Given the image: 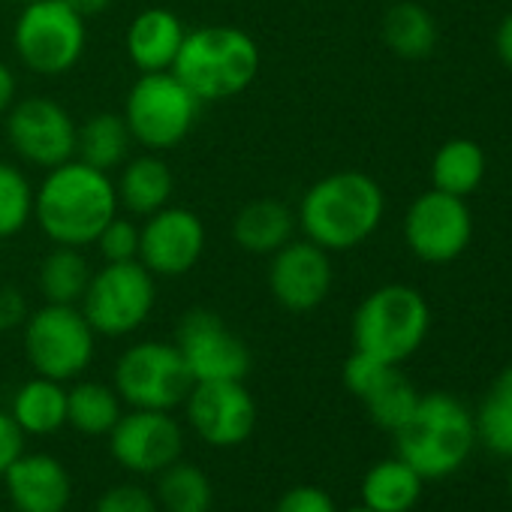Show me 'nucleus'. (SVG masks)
<instances>
[{
	"mask_svg": "<svg viewBox=\"0 0 512 512\" xmlns=\"http://www.w3.org/2000/svg\"><path fill=\"white\" fill-rule=\"evenodd\" d=\"M118 211L115 178L76 157L34 187V220L52 244L91 247Z\"/></svg>",
	"mask_w": 512,
	"mask_h": 512,
	"instance_id": "f257e3e1",
	"label": "nucleus"
},
{
	"mask_svg": "<svg viewBox=\"0 0 512 512\" xmlns=\"http://www.w3.org/2000/svg\"><path fill=\"white\" fill-rule=\"evenodd\" d=\"M386 196L362 169H338L314 181L299 199L296 220L308 241L329 253L365 244L383 223Z\"/></svg>",
	"mask_w": 512,
	"mask_h": 512,
	"instance_id": "f03ea898",
	"label": "nucleus"
},
{
	"mask_svg": "<svg viewBox=\"0 0 512 512\" xmlns=\"http://www.w3.org/2000/svg\"><path fill=\"white\" fill-rule=\"evenodd\" d=\"M260 46L235 25H202L187 31L172 73L205 103H226L244 94L260 76Z\"/></svg>",
	"mask_w": 512,
	"mask_h": 512,
	"instance_id": "7ed1b4c3",
	"label": "nucleus"
},
{
	"mask_svg": "<svg viewBox=\"0 0 512 512\" xmlns=\"http://www.w3.org/2000/svg\"><path fill=\"white\" fill-rule=\"evenodd\" d=\"M395 443L398 458H404L425 482L443 479L467 461L476 443L473 416L446 392L419 395L413 416L395 431Z\"/></svg>",
	"mask_w": 512,
	"mask_h": 512,
	"instance_id": "20e7f679",
	"label": "nucleus"
},
{
	"mask_svg": "<svg viewBox=\"0 0 512 512\" xmlns=\"http://www.w3.org/2000/svg\"><path fill=\"white\" fill-rule=\"evenodd\" d=\"M431 308L416 287L386 284L368 293L353 314V347L380 362L401 365L428 338Z\"/></svg>",
	"mask_w": 512,
	"mask_h": 512,
	"instance_id": "39448f33",
	"label": "nucleus"
},
{
	"mask_svg": "<svg viewBox=\"0 0 512 512\" xmlns=\"http://www.w3.org/2000/svg\"><path fill=\"white\" fill-rule=\"evenodd\" d=\"M88 19H82L64 0H34L19 10L13 25V52L19 64L40 76H67L85 55Z\"/></svg>",
	"mask_w": 512,
	"mask_h": 512,
	"instance_id": "423d86ee",
	"label": "nucleus"
},
{
	"mask_svg": "<svg viewBox=\"0 0 512 512\" xmlns=\"http://www.w3.org/2000/svg\"><path fill=\"white\" fill-rule=\"evenodd\" d=\"M202 103L172 73H139L124 100V121L130 136L145 151L163 154L178 148L196 127Z\"/></svg>",
	"mask_w": 512,
	"mask_h": 512,
	"instance_id": "0eeeda50",
	"label": "nucleus"
},
{
	"mask_svg": "<svg viewBox=\"0 0 512 512\" xmlns=\"http://www.w3.org/2000/svg\"><path fill=\"white\" fill-rule=\"evenodd\" d=\"M157 305V278L139 263H103L91 272L79 302L85 320L100 338H127L148 323Z\"/></svg>",
	"mask_w": 512,
	"mask_h": 512,
	"instance_id": "6e6552de",
	"label": "nucleus"
},
{
	"mask_svg": "<svg viewBox=\"0 0 512 512\" xmlns=\"http://www.w3.org/2000/svg\"><path fill=\"white\" fill-rule=\"evenodd\" d=\"M25 356L40 377L70 383L88 371L97 350V332L79 305H52L31 311L25 326Z\"/></svg>",
	"mask_w": 512,
	"mask_h": 512,
	"instance_id": "1a4fd4ad",
	"label": "nucleus"
},
{
	"mask_svg": "<svg viewBox=\"0 0 512 512\" xmlns=\"http://www.w3.org/2000/svg\"><path fill=\"white\" fill-rule=\"evenodd\" d=\"M112 386L127 407L172 413L193 389V377L175 344L139 341L118 356Z\"/></svg>",
	"mask_w": 512,
	"mask_h": 512,
	"instance_id": "9d476101",
	"label": "nucleus"
},
{
	"mask_svg": "<svg viewBox=\"0 0 512 512\" xmlns=\"http://www.w3.org/2000/svg\"><path fill=\"white\" fill-rule=\"evenodd\" d=\"M193 377V383L214 380H244L250 371V350L244 338L208 308H190L172 341Z\"/></svg>",
	"mask_w": 512,
	"mask_h": 512,
	"instance_id": "9b49d317",
	"label": "nucleus"
},
{
	"mask_svg": "<svg viewBox=\"0 0 512 512\" xmlns=\"http://www.w3.org/2000/svg\"><path fill=\"white\" fill-rule=\"evenodd\" d=\"M7 139L19 160L34 169H55L76 157L79 124L73 115L52 97L34 94L13 103L7 112Z\"/></svg>",
	"mask_w": 512,
	"mask_h": 512,
	"instance_id": "f8f14e48",
	"label": "nucleus"
},
{
	"mask_svg": "<svg viewBox=\"0 0 512 512\" xmlns=\"http://www.w3.org/2000/svg\"><path fill=\"white\" fill-rule=\"evenodd\" d=\"M473 238V217L467 199L449 196L443 190H425L416 196L404 214V241L422 263L443 266L467 250Z\"/></svg>",
	"mask_w": 512,
	"mask_h": 512,
	"instance_id": "ddd939ff",
	"label": "nucleus"
},
{
	"mask_svg": "<svg viewBox=\"0 0 512 512\" xmlns=\"http://www.w3.org/2000/svg\"><path fill=\"white\" fill-rule=\"evenodd\" d=\"M208 232L202 217L184 205H166L139 226V263L154 278H184L205 256Z\"/></svg>",
	"mask_w": 512,
	"mask_h": 512,
	"instance_id": "4468645a",
	"label": "nucleus"
},
{
	"mask_svg": "<svg viewBox=\"0 0 512 512\" xmlns=\"http://www.w3.org/2000/svg\"><path fill=\"white\" fill-rule=\"evenodd\" d=\"M269 293L290 314L317 311L335 284L332 253L308 238H293L269 256Z\"/></svg>",
	"mask_w": 512,
	"mask_h": 512,
	"instance_id": "2eb2a0df",
	"label": "nucleus"
},
{
	"mask_svg": "<svg viewBox=\"0 0 512 512\" xmlns=\"http://www.w3.org/2000/svg\"><path fill=\"white\" fill-rule=\"evenodd\" d=\"M184 413L199 440L217 449L244 443L256 428V401L244 380L193 383L184 398Z\"/></svg>",
	"mask_w": 512,
	"mask_h": 512,
	"instance_id": "dca6fc26",
	"label": "nucleus"
},
{
	"mask_svg": "<svg viewBox=\"0 0 512 512\" xmlns=\"http://www.w3.org/2000/svg\"><path fill=\"white\" fill-rule=\"evenodd\" d=\"M112 458L130 473H160L181 458L184 431L166 410H136L121 413L118 425L109 431Z\"/></svg>",
	"mask_w": 512,
	"mask_h": 512,
	"instance_id": "f3484780",
	"label": "nucleus"
},
{
	"mask_svg": "<svg viewBox=\"0 0 512 512\" xmlns=\"http://www.w3.org/2000/svg\"><path fill=\"white\" fill-rule=\"evenodd\" d=\"M16 512H64L73 497L67 467L46 452H22L4 473Z\"/></svg>",
	"mask_w": 512,
	"mask_h": 512,
	"instance_id": "a211bd4d",
	"label": "nucleus"
},
{
	"mask_svg": "<svg viewBox=\"0 0 512 512\" xmlns=\"http://www.w3.org/2000/svg\"><path fill=\"white\" fill-rule=\"evenodd\" d=\"M187 37L184 22L166 7H148L133 16L124 34V52L139 73L172 70L181 43Z\"/></svg>",
	"mask_w": 512,
	"mask_h": 512,
	"instance_id": "6ab92c4d",
	"label": "nucleus"
},
{
	"mask_svg": "<svg viewBox=\"0 0 512 512\" xmlns=\"http://www.w3.org/2000/svg\"><path fill=\"white\" fill-rule=\"evenodd\" d=\"M296 211L275 196L244 202L232 217V241L253 256H272L296 238Z\"/></svg>",
	"mask_w": 512,
	"mask_h": 512,
	"instance_id": "aec40b11",
	"label": "nucleus"
},
{
	"mask_svg": "<svg viewBox=\"0 0 512 512\" xmlns=\"http://www.w3.org/2000/svg\"><path fill=\"white\" fill-rule=\"evenodd\" d=\"M115 193H118V208L127 211L130 217H151L154 211L166 208L175 193V175L172 166L154 154L145 151L139 157H130L115 178Z\"/></svg>",
	"mask_w": 512,
	"mask_h": 512,
	"instance_id": "412c9836",
	"label": "nucleus"
},
{
	"mask_svg": "<svg viewBox=\"0 0 512 512\" xmlns=\"http://www.w3.org/2000/svg\"><path fill=\"white\" fill-rule=\"evenodd\" d=\"M380 37L386 49L401 61H425L437 49L440 31L434 16L416 0H398L380 19Z\"/></svg>",
	"mask_w": 512,
	"mask_h": 512,
	"instance_id": "4be33fe9",
	"label": "nucleus"
},
{
	"mask_svg": "<svg viewBox=\"0 0 512 512\" xmlns=\"http://www.w3.org/2000/svg\"><path fill=\"white\" fill-rule=\"evenodd\" d=\"M133 145L136 142H133L130 127L121 112H94L79 124L76 160L112 175L130 160Z\"/></svg>",
	"mask_w": 512,
	"mask_h": 512,
	"instance_id": "5701e85b",
	"label": "nucleus"
},
{
	"mask_svg": "<svg viewBox=\"0 0 512 512\" xmlns=\"http://www.w3.org/2000/svg\"><path fill=\"white\" fill-rule=\"evenodd\" d=\"M10 416L25 431V437H49L58 434L67 425V389L58 380L34 377L19 386L13 395Z\"/></svg>",
	"mask_w": 512,
	"mask_h": 512,
	"instance_id": "b1692460",
	"label": "nucleus"
},
{
	"mask_svg": "<svg viewBox=\"0 0 512 512\" xmlns=\"http://www.w3.org/2000/svg\"><path fill=\"white\" fill-rule=\"evenodd\" d=\"M422 482L404 458H386L365 473L362 503L374 512H410L419 503Z\"/></svg>",
	"mask_w": 512,
	"mask_h": 512,
	"instance_id": "393cba45",
	"label": "nucleus"
},
{
	"mask_svg": "<svg viewBox=\"0 0 512 512\" xmlns=\"http://www.w3.org/2000/svg\"><path fill=\"white\" fill-rule=\"evenodd\" d=\"M485 178V154L473 139H449L431 160V184L449 196L467 199Z\"/></svg>",
	"mask_w": 512,
	"mask_h": 512,
	"instance_id": "a878e982",
	"label": "nucleus"
},
{
	"mask_svg": "<svg viewBox=\"0 0 512 512\" xmlns=\"http://www.w3.org/2000/svg\"><path fill=\"white\" fill-rule=\"evenodd\" d=\"M91 281V266L85 260L82 247L55 244L40 263L37 287L46 302L52 305H79Z\"/></svg>",
	"mask_w": 512,
	"mask_h": 512,
	"instance_id": "bb28decb",
	"label": "nucleus"
},
{
	"mask_svg": "<svg viewBox=\"0 0 512 512\" xmlns=\"http://www.w3.org/2000/svg\"><path fill=\"white\" fill-rule=\"evenodd\" d=\"M121 413H124V401L115 392V386L82 380L73 389H67V425H73L79 434L109 437Z\"/></svg>",
	"mask_w": 512,
	"mask_h": 512,
	"instance_id": "cd10ccee",
	"label": "nucleus"
},
{
	"mask_svg": "<svg viewBox=\"0 0 512 512\" xmlns=\"http://www.w3.org/2000/svg\"><path fill=\"white\" fill-rule=\"evenodd\" d=\"M359 401L365 404L368 416L374 419V425H380L383 431H398L416 410L419 404V392L416 386L401 374L398 365H386L374 383L359 395Z\"/></svg>",
	"mask_w": 512,
	"mask_h": 512,
	"instance_id": "c85d7f7f",
	"label": "nucleus"
},
{
	"mask_svg": "<svg viewBox=\"0 0 512 512\" xmlns=\"http://www.w3.org/2000/svg\"><path fill=\"white\" fill-rule=\"evenodd\" d=\"M211 482L202 467L187 461H172L157 473V506L163 512H208L211 509Z\"/></svg>",
	"mask_w": 512,
	"mask_h": 512,
	"instance_id": "c756f323",
	"label": "nucleus"
},
{
	"mask_svg": "<svg viewBox=\"0 0 512 512\" xmlns=\"http://www.w3.org/2000/svg\"><path fill=\"white\" fill-rule=\"evenodd\" d=\"M34 220V184L28 175L0 160V241L16 238Z\"/></svg>",
	"mask_w": 512,
	"mask_h": 512,
	"instance_id": "7c9ffc66",
	"label": "nucleus"
},
{
	"mask_svg": "<svg viewBox=\"0 0 512 512\" xmlns=\"http://www.w3.org/2000/svg\"><path fill=\"white\" fill-rule=\"evenodd\" d=\"M473 428H476V437L494 455L512 458V401L509 398L488 392L485 401L476 410Z\"/></svg>",
	"mask_w": 512,
	"mask_h": 512,
	"instance_id": "2f4dec72",
	"label": "nucleus"
},
{
	"mask_svg": "<svg viewBox=\"0 0 512 512\" xmlns=\"http://www.w3.org/2000/svg\"><path fill=\"white\" fill-rule=\"evenodd\" d=\"M97 250L103 256V263H130L139 260V223L124 217L121 211L103 226L97 235Z\"/></svg>",
	"mask_w": 512,
	"mask_h": 512,
	"instance_id": "473e14b6",
	"label": "nucleus"
},
{
	"mask_svg": "<svg viewBox=\"0 0 512 512\" xmlns=\"http://www.w3.org/2000/svg\"><path fill=\"white\" fill-rule=\"evenodd\" d=\"M94 512H157V500L148 488L121 482L112 485L94 506Z\"/></svg>",
	"mask_w": 512,
	"mask_h": 512,
	"instance_id": "72a5a7b5",
	"label": "nucleus"
},
{
	"mask_svg": "<svg viewBox=\"0 0 512 512\" xmlns=\"http://www.w3.org/2000/svg\"><path fill=\"white\" fill-rule=\"evenodd\" d=\"M275 512H338V506L329 491L317 485H296L278 500Z\"/></svg>",
	"mask_w": 512,
	"mask_h": 512,
	"instance_id": "f704fd0d",
	"label": "nucleus"
},
{
	"mask_svg": "<svg viewBox=\"0 0 512 512\" xmlns=\"http://www.w3.org/2000/svg\"><path fill=\"white\" fill-rule=\"evenodd\" d=\"M28 314H31V308H28L25 293L13 284H0V332L22 329Z\"/></svg>",
	"mask_w": 512,
	"mask_h": 512,
	"instance_id": "c9c22d12",
	"label": "nucleus"
},
{
	"mask_svg": "<svg viewBox=\"0 0 512 512\" xmlns=\"http://www.w3.org/2000/svg\"><path fill=\"white\" fill-rule=\"evenodd\" d=\"M25 452V431L16 425V419L0 410V476L10 470V464Z\"/></svg>",
	"mask_w": 512,
	"mask_h": 512,
	"instance_id": "e433bc0d",
	"label": "nucleus"
},
{
	"mask_svg": "<svg viewBox=\"0 0 512 512\" xmlns=\"http://www.w3.org/2000/svg\"><path fill=\"white\" fill-rule=\"evenodd\" d=\"M16 100H19V79L10 64L0 61V118H7Z\"/></svg>",
	"mask_w": 512,
	"mask_h": 512,
	"instance_id": "4c0bfd02",
	"label": "nucleus"
},
{
	"mask_svg": "<svg viewBox=\"0 0 512 512\" xmlns=\"http://www.w3.org/2000/svg\"><path fill=\"white\" fill-rule=\"evenodd\" d=\"M494 52L512 70V10L500 19V25L494 31Z\"/></svg>",
	"mask_w": 512,
	"mask_h": 512,
	"instance_id": "58836bf2",
	"label": "nucleus"
},
{
	"mask_svg": "<svg viewBox=\"0 0 512 512\" xmlns=\"http://www.w3.org/2000/svg\"><path fill=\"white\" fill-rule=\"evenodd\" d=\"M67 7H73L82 19H94L112 7V0H64Z\"/></svg>",
	"mask_w": 512,
	"mask_h": 512,
	"instance_id": "ea45409f",
	"label": "nucleus"
},
{
	"mask_svg": "<svg viewBox=\"0 0 512 512\" xmlns=\"http://www.w3.org/2000/svg\"><path fill=\"white\" fill-rule=\"evenodd\" d=\"M491 392H494V395H503V398H509V401H512V365H509V368H503V371L494 377Z\"/></svg>",
	"mask_w": 512,
	"mask_h": 512,
	"instance_id": "a19ab883",
	"label": "nucleus"
},
{
	"mask_svg": "<svg viewBox=\"0 0 512 512\" xmlns=\"http://www.w3.org/2000/svg\"><path fill=\"white\" fill-rule=\"evenodd\" d=\"M7 4H16V7H25V4H34V0H7Z\"/></svg>",
	"mask_w": 512,
	"mask_h": 512,
	"instance_id": "79ce46f5",
	"label": "nucleus"
},
{
	"mask_svg": "<svg viewBox=\"0 0 512 512\" xmlns=\"http://www.w3.org/2000/svg\"><path fill=\"white\" fill-rule=\"evenodd\" d=\"M347 512H374V509H368V506L362 503V506H356V509H347Z\"/></svg>",
	"mask_w": 512,
	"mask_h": 512,
	"instance_id": "37998d69",
	"label": "nucleus"
},
{
	"mask_svg": "<svg viewBox=\"0 0 512 512\" xmlns=\"http://www.w3.org/2000/svg\"><path fill=\"white\" fill-rule=\"evenodd\" d=\"M509 497H512V473H509Z\"/></svg>",
	"mask_w": 512,
	"mask_h": 512,
	"instance_id": "c03bdc74",
	"label": "nucleus"
},
{
	"mask_svg": "<svg viewBox=\"0 0 512 512\" xmlns=\"http://www.w3.org/2000/svg\"><path fill=\"white\" fill-rule=\"evenodd\" d=\"M0 244H4V241H0ZM0 253H4V250H0Z\"/></svg>",
	"mask_w": 512,
	"mask_h": 512,
	"instance_id": "a18cd8bd",
	"label": "nucleus"
}]
</instances>
